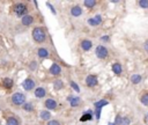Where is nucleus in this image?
Returning <instances> with one entry per match:
<instances>
[{
	"instance_id": "2eb2a0df",
	"label": "nucleus",
	"mask_w": 148,
	"mask_h": 125,
	"mask_svg": "<svg viewBox=\"0 0 148 125\" xmlns=\"http://www.w3.org/2000/svg\"><path fill=\"white\" fill-rule=\"evenodd\" d=\"M68 101H70V104H71L72 108H76V107H79L80 103H81V99L78 97V96H76V97L70 96V97H68Z\"/></svg>"
},
{
	"instance_id": "5701e85b",
	"label": "nucleus",
	"mask_w": 148,
	"mask_h": 125,
	"mask_svg": "<svg viewBox=\"0 0 148 125\" xmlns=\"http://www.w3.org/2000/svg\"><path fill=\"white\" fill-rule=\"evenodd\" d=\"M23 110H25L27 112H31V111H34V106H33V103L25 102V103L23 104Z\"/></svg>"
},
{
	"instance_id": "e433bc0d",
	"label": "nucleus",
	"mask_w": 148,
	"mask_h": 125,
	"mask_svg": "<svg viewBox=\"0 0 148 125\" xmlns=\"http://www.w3.org/2000/svg\"><path fill=\"white\" fill-rule=\"evenodd\" d=\"M108 125H115V123H108Z\"/></svg>"
},
{
	"instance_id": "f704fd0d",
	"label": "nucleus",
	"mask_w": 148,
	"mask_h": 125,
	"mask_svg": "<svg viewBox=\"0 0 148 125\" xmlns=\"http://www.w3.org/2000/svg\"><path fill=\"white\" fill-rule=\"evenodd\" d=\"M102 41H104V42H108V41H109V36H108V35L103 36V37H102Z\"/></svg>"
},
{
	"instance_id": "f3484780",
	"label": "nucleus",
	"mask_w": 148,
	"mask_h": 125,
	"mask_svg": "<svg viewBox=\"0 0 148 125\" xmlns=\"http://www.w3.org/2000/svg\"><path fill=\"white\" fill-rule=\"evenodd\" d=\"M37 54L40 58H48L49 57V51L45 48H40L37 51Z\"/></svg>"
},
{
	"instance_id": "c9c22d12",
	"label": "nucleus",
	"mask_w": 148,
	"mask_h": 125,
	"mask_svg": "<svg viewBox=\"0 0 148 125\" xmlns=\"http://www.w3.org/2000/svg\"><path fill=\"white\" fill-rule=\"evenodd\" d=\"M46 5H48V6H49V7H50V9H51V11H52V13H53V14H56V11H54V9H53V7H52V6H51V5H50V4H49V3H48V4H46Z\"/></svg>"
},
{
	"instance_id": "20e7f679",
	"label": "nucleus",
	"mask_w": 148,
	"mask_h": 125,
	"mask_svg": "<svg viewBox=\"0 0 148 125\" xmlns=\"http://www.w3.org/2000/svg\"><path fill=\"white\" fill-rule=\"evenodd\" d=\"M14 12L17 16H24L27 13V6L23 4H17L14 6Z\"/></svg>"
},
{
	"instance_id": "b1692460",
	"label": "nucleus",
	"mask_w": 148,
	"mask_h": 125,
	"mask_svg": "<svg viewBox=\"0 0 148 125\" xmlns=\"http://www.w3.org/2000/svg\"><path fill=\"white\" fill-rule=\"evenodd\" d=\"M140 102H141V104H142V106L148 107V93L143 94V95L140 97Z\"/></svg>"
},
{
	"instance_id": "aec40b11",
	"label": "nucleus",
	"mask_w": 148,
	"mask_h": 125,
	"mask_svg": "<svg viewBox=\"0 0 148 125\" xmlns=\"http://www.w3.org/2000/svg\"><path fill=\"white\" fill-rule=\"evenodd\" d=\"M63 87H64V82H63L62 80H56V81L53 82V88H54L56 90H60Z\"/></svg>"
},
{
	"instance_id": "1a4fd4ad",
	"label": "nucleus",
	"mask_w": 148,
	"mask_h": 125,
	"mask_svg": "<svg viewBox=\"0 0 148 125\" xmlns=\"http://www.w3.org/2000/svg\"><path fill=\"white\" fill-rule=\"evenodd\" d=\"M88 23H89L90 26H93V27H96V26L102 23V16L101 15H96V16H94V17L88 20Z\"/></svg>"
},
{
	"instance_id": "ddd939ff",
	"label": "nucleus",
	"mask_w": 148,
	"mask_h": 125,
	"mask_svg": "<svg viewBox=\"0 0 148 125\" xmlns=\"http://www.w3.org/2000/svg\"><path fill=\"white\" fill-rule=\"evenodd\" d=\"M81 48H82L83 51H89V50L93 48L92 41H89V40H83V41L81 42Z\"/></svg>"
},
{
	"instance_id": "2f4dec72",
	"label": "nucleus",
	"mask_w": 148,
	"mask_h": 125,
	"mask_svg": "<svg viewBox=\"0 0 148 125\" xmlns=\"http://www.w3.org/2000/svg\"><path fill=\"white\" fill-rule=\"evenodd\" d=\"M48 125H60V123H59L58 120L52 119V120H49V122H48Z\"/></svg>"
},
{
	"instance_id": "412c9836",
	"label": "nucleus",
	"mask_w": 148,
	"mask_h": 125,
	"mask_svg": "<svg viewBox=\"0 0 148 125\" xmlns=\"http://www.w3.org/2000/svg\"><path fill=\"white\" fill-rule=\"evenodd\" d=\"M13 80L12 79H9V78H6V79H4V81H3V85H4V87L5 88H12L13 87Z\"/></svg>"
},
{
	"instance_id": "bb28decb",
	"label": "nucleus",
	"mask_w": 148,
	"mask_h": 125,
	"mask_svg": "<svg viewBox=\"0 0 148 125\" xmlns=\"http://www.w3.org/2000/svg\"><path fill=\"white\" fill-rule=\"evenodd\" d=\"M138 4H139V6H140L141 8H143V9H147V8H148V0H140Z\"/></svg>"
},
{
	"instance_id": "c756f323",
	"label": "nucleus",
	"mask_w": 148,
	"mask_h": 125,
	"mask_svg": "<svg viewBox=\"0 0 148 125\" xmlns=\"http://www.w3.org/2000/svg\"><path fill=\"white\" fill-rule=\"evenodd\" d=\"M130 123H131V119H130L129 117H123V119H122V125H130Z\"/></svg>"
},
{
	"instance_id": "39448f33",
	"label": "nucleus",
	"mask_w": 148,
	"mask_h": 125,
	"mask_svg": "<svg viewBox=\"0 0 148 125\" xmlns=\"http://www.w3.org/2000/svg\"><path fill=\"white\" fill-rule=\"evenodd\" d=\"M86 85L88 86V87H90V88H93V87H96L97 85H98V80H97V77L96 75H88L87 78H86Z\"/></svg>"
},
{
	"instance_id": "473e14b6",
	"label": "nucleus",
	"mask_w": 148,
	"mask_h": 125,
	"mask_svg": "<svg viewBox=\"0 0 148 125\" xmlns=\"http://www.w3.org/2000/svg\"><path fill=\"white\" fill-rule=\"evenodd\" d=\"M143 49H145V51H146V52H148V40L143 43Z\"/></svg>"
},
{
	"instance_id": "6e6552de",
	"label": "nucleus",
	"mask_w": 148,
	"mask_h": 125,
	"mask_svg": "<svg viewBox=\"0 0 148 125\" xmlns=\"http://www.w3.org/2000/svg\"><path fill=\"white\" fill-rule=\"evenodd\" d=\"M112 72L116 74V75H122L123 73V66L121 62H115V64H112Z\"/></svg>"
},
{
	"instance_id": "a211bd4d",
	"label": "nucleus",
	"mask_w": 148,
	"mask_h": 125,
	"mask_svg": "<svg viewBox=\"0 0 148 125\" xmlns=\"http://www.w3.org/2000/svg\"><path fill=\"white\" fill-rule=\"evenodd\" d=\"M90 119H93V114H92V111H87V112L83 114V115L81 116V118H80L81 122H88V120H90Z\"/></svg>"
},
{
	"instance_id": "4468645a",
	"label": "nucleus",
	"mask_w": 148,
	"mask_h": 125,
	"mask_svg": "<svg viewBox=\"0 0 148 125\" xmlns=\"http://www.w3.org/2000/svg\"><path fill=\"white\" fill-rule=\"evenodd\" d=\"M45 95H46V90H45V88L38 87V88L35 89V96H36L37 99H43Z\"/></svg>"
},
{
	"instance_id": "cd10ccee",
	"label": "nucleus",
	"mask_w": 148,
	"mask_h": 125,
	"mask_svg": "<svg viewBox=\"0 0 148 125\" xmlns=\"http://www.w3.org/2000/svg\"><path fill=\"white\" fill-rule=\"evenodd\" d=\"M122 119H123V117L121 115H117L116 120H115V125H122Z\"/></svg>"
},
{
	"instance_id": "0eeeda50",
	"label": "nucleus",
	"mask_w": 148,
	"mask_h": 125,
	"mask_svg": "<svg viewBox=\"0 0 148 125\" xmlns=\"http://www.w3.org/2000/svg\"><path fill=\"white\" fill-rule=\"evenodd\" d=\"M49 72L52 74V75H60L62 74V67L59 66L58 64H56V62H53V64L51 65Z\"/></svg>"
},
{
	"instance_id": "f03ea898",
	"label": "nucleus",
	"mask_w": 148,
	"mask_h": 125,
	"mask_svg": "<svg viewBox=\"0 0 148 125\" xmlns=\"http://www.w3.org/2000/svg\"><path fill=\"white\" fill-rule=\"evenodd\" d=\"M12 103L14 106H23L25 103V95L22 93H15L12 96Z\"/></svg>"
},
{
	"instance_id": "c85d7f7f",
	"label": "nucleus",
	"mask_w": 148,
	"mask_h": 125,
	"mask_svg": "<svg viewBox=\"0 0 148 125\" xmlns=\"http://www.w3.org/2000/svg\"><path fill=\"white\" fill-rule=\"evenodd\" d=\"M71 87H72L75 91H78V93L80 91V87H79V86L76 85V82H74V81H71Z\"/></svg>"
},
{
	"instance_id": "72a5a7b5",
	"label": "nucleus",
	"mask_w": 148,
	"mask_h": 125,
	"mask_svg": "<svg viewBox=\"0 0 148 125\" xmlns=\"http://www.w3.org/2000/svg\"><path fill=\"white\" fill-rule=\"evenodd\" d=\"M101 110L102 109H96V118L100 119V116H101Z\"/></svg>"
},
{
	"instance_id": "f8f14e48",
	"label": "nucleus",
	"mask_w": 148,
	"mask_h": 125,
	"mask_svg": "<svg viewBox=\"0 0 148 125\" xmlns=\"http://www.w3.org/2000/svg\"><path fill=\"white\" fill-rule=\"evenodd\" d=\"M71 14H72V16H74V17H79V16L82 15V8H81L80 6H73V7L71 8Z\"/></svg>"
},
{
	"instance_id": "dca6fc26",
	"label": "nucleus",
	"mask_w": 148,
	"mask_h": 125,
	"mask_svg": "<svg viewBox=\"0 0 148 125\" xmlns=\"http://www.w3.org/2000/svg\"><path fill=\"white\" fill-rule=\"evenodd\" d=\"M141 80H142V77L140 75V74H132L131 75V82L133 83V85H138V83H140L141 82Z\"/></svg>"
},
{
	"instance_id": "6ab92c4d",
	"label": "nucleus",
	"mask_w": 148,
	"mask_h": 125,
	"mask_svg": "<svg viewBox=\"0 0 148 125\" xmlns=\"http://www.w3.org/2000/svg\"><path fill=\"white\" fill-rule=\"evenodd\" d=\"M83 5H84L86 8H93V7H95L96 1H95V0H84Z\"/></svg>"
},
{
	"instance_id": "f257e3e1",
	"label": "nucleus",
	"mask_w": 148,
	"mask_h": 125,
	"mask_svg": "<svg viewBox=\"0 0 148 125\" xmlns=\"http://www.w3.org/2000/svg\"><path fill=\"white\" fill-rule=\"evenodd\" d=\"M31 35H33V38H34V41L36 43H43L46 40V34H45L44 29L41 28V27H36L33 30V34Z\"/></svg>"
},
{
	"instance_id": "a878e982",
	"label": "nucleus",
	"mask_w": 148,
	"mask_h": 125,
	"mask_svg": "<svg viewBox=\"0 0 148 125\" xmlns=\"http://www.w3.org/2000/svg\"><path fill=\"white\" fill-rule=\"evenodd\" d=\"M7 125H19V120L15 117H8L7 118Z\"/></svg>"
},
{
	"instance_id": "393cba45",
	"label": "nucleus",
	"mask_w": 148,
	"mask_h": 125,
	"mask_svg": "<svg viewBox=\"0 0 148 125\" xmlns=\"http://www.w3.org/2000/svg\"><path fill=\"white\" fill-rule=\"evenodd\" d=\"M108 101L106 100H101V101H98V102H96L95 103V108L96 109H101V108H103L104 106H108Z\"/></svg>"
},
{
	"instance_id": "7ed1b4c3",
	"label": "nucleus",
	"mask_w": 148,
	"mask_h": 125,
	"mask_svg": "<svg viewBox=\"0 0 148 125\" xmlns=\"http://www.w3.org/2000/svg\"><path fill=\"white\" fill-rule=\"evenodd\" d=\"M95 54L98 59H105L109 56V51L104 45H98L95 50Z\"/></svg>"
},
{
	"instance_id": "9b49d317",
	"label": "nucleus",
	"mask_w": 148,
	"mask_h": 125,
	"mask_svg": "<svg viewBox=\"0 0 148 125\" xmlns=\"http://www.w3.org/2000/svg\"><path fill=\"white\" fill-rule=\"evenodd\" d=\"M44 104H45V108L49 109V110H54L57 108V102L53 99H48Z\"/></svg>"
},
{
	"instance_id": "423d86ee",
	"label": "nucleus",
	"mask_w": 148,
	"mask_h": 125,
	"mask_svg": "<svg viewBox=\"0 0 148 125\" xmlns=\"http://www.w3.org/2000/svg\"><path fill=\"white\" fill-rule=\"evenodd\" d=\"M22 87L24 90H33L35 88V81L30 78H27L23 82H22Z\"/></svg>"
},
{
	"instance_id": "7c9ffc66",
	"label": "nucleus",
	"mask_w": 148,
	"mask_h": 125,
	"mask_svg": "<svg viewBox=\"0 0 148 125\" xmlns=\"http://www.w3.org/2000/svg\"><path fill=\"white\" fill-rule=\"evenodd\" d=\"M36 69H37V62H36V61H31V62H30V70L35 71Z\"/></svg>"
},
{
	"instance_id": "4be33fe9",
	"label": "nucleus",
	"mask_w": 148,
	"mask_h": 125,
	"mask_svg": "<svg viewBox=\"0 0 148 125\" xmlns=\"http://www.w3.org/2000/svg\"><path fill=\"white\" fill-rule=\"evenodd\" d=\"M41 118H42L43 120H49V119L51 118L50 111H49V110H43V111L41 112Z\"/></svg>"
},
{
	"instance_id": "9d476101",
	"label": "nucleus",
	"mask_w": 148,
	"mask_h": 125,
	"mask_svg": "<svg viewBox=\"0 0 148 125\" xmlns=\"http://www.w3.org/2000/svg\"><path fill=\"white\" fill-rule=\"evenodd\" d=\"M21 22H22V24H23V26L28 27V26L33 24V22H34V17H33L31 15H24V16H22V19H21Z\"/></svg>"
}]
</instances>
